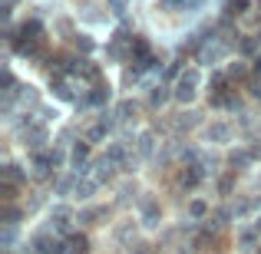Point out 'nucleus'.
<instances>
[{"label":"nucleus","mask_w":261,"mask_h":254,"mask_svg":"<svg viewBox=\"0 0 261 254\" xmlns=\"http://www.w3.org/2000/svg\"><path fill=\"white\" fill-rule=\"evenodd\" d=\"M205 139L215 142V146H228V142H231V122H225V119H212L208 126H205Z\"/></svg>","instance_id":"1"},{"label":"nucleus","mask_w":261,"mask_h":254,"mask_svg":"<svg viewBox=\"0 0 261 254\" xmlns=\"http://www.w3.org/2000/svg\"><path fill=\"white\" fill-rule=\"evenodd\" d=\"M258 46H261V40H258V37H242V33H238L235 50L242 53V57H251V60H255V57H258Z\"/></svg>","instance_id":"2"},{"label":"nucleus","mask_w":261,"mask_h":254,"mask_svg":"<svg viewBox=\"0 0 261 254\" xmlns=\"http://www.w3.org/2000/svg\"><path fill=\"white\" fill-rule=\"evenodd\" d=\"M185 211H189L192 221H208V218H205V215H208V205H205V198H192Z\"/></svg>","instance_id":"3"},{"label":"nucleus","mask_w":261,"mask_h":254,"mask_svg":"<svg viewBox=\"0 0 261 254\" xmlns=\"http://www.w3.org/2000/svg\"><path fill=\"white\" fill-rule=\"evenodd\" d=\"M169 99H175L172 93H169V86H152V93H149V106H166Z\"/></svg>","instance_id":"4"},{"label":"nucleus","mask_w":261,"mask_h":254,"mask_svg":"<svg viewBox=\"0 0 261 254\" xmlns=\"http://www.w3.org/2000/svg\"><path fill=\"white\" fill-rule=\"evenodd\" d=\"M96 188H99V182H96V178H80V185H76V198H80V202H89Z\"/></svg>","instance_id":"5"},{"label":"nucleus","mask_w":261,"mask_h":254,"mask_svg":"<svg viewBox=\"0 0 261 254\" xmlns=\"http://www.w3.org/2000/svg\"><path fill=\"white\" fill-rule=\"evenodd\" d=\"M225 76H228V79H242V76H248V63H245V60H231V66L225 70Z\"/></svg>","instance_id":"6"},{"label":"nucleus","mask_w":261,"mask_h":254,"mask_svg":"<svg viewBox=\"0 0 261 254\" xmlns=\"http://www.w3.org/2000/svg\"><path fill=\"white\" fill-rule=\"evenodd\" d=\"M109 7H113V13H126V7H129V0H106Z\"/></svg>","instance_id":"7"},{"label":"nucleus","mask_w":261,"mask_h":254,"mask_svg":"<svg viewBox=\"0 0 261 254\" xmlns=\"http://www.w3.org/2000/svg\"><path fill=\"white\" fill-rule=\"evenodd\" d=\"M251 73H255V76H261V53H258L255 60H251Z\"/></svg>","instance_id":"8"},{"label":"nucleus","mask_w":261,"mask_h":254,"mask_svg":"<svg viewBox=\"0 0 261 254\" xmlns=\"http://www.w3.org/2000/svg\"><path fill=\"white\" fill-rule=\"evenodd\" d=\"M255 231H258V235H261V215L255 218Z\"/></svg>","instance_id":"9"},{"label":"nucleus","mask_w":261,"mask_h":254,"mask_svg":"<svg viewBox=\"0 0 261 254\" xmlns=\"http://www.w3.org/2000/svg\"><path fill=\"white\" fill-rule=\"evenodd\" d=\"M255 37H258V40H261V26H258V33H255Z\"/></svg>","instance_id":"10"}]
</instances>
